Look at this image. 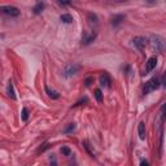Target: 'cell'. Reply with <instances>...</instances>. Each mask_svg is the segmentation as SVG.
Wrapping results in <instances>:
<instances>
[{
	"mask_svg": "<svg viewBox=\"0 0 166 166\" xmlns=\"http://www.w3.org/2000/svg\"><path fill=\"white\" fill-rule=\"evenodd\" d=\"M161 86V81H160V78L157 77H153V78H150V79L145 83V86H144V88H143V94L144 95H147L149 94V92H152L154 90H157L158 87Z\"/></svg>",
	"mask_w": 166,
	"mask_h": 166,
	"instance_id": "obj_1",
	"label": "cell"
},
{
	"mask_svg": "<svg viewBox=\"0 0 166 166\" xmlns=\"http://www.w3.org/2000/svg\"><path fill=\"white\" fill-rule=\"evenodd\" d=\"M150 46H152L153 50H156L157 52H162L165 50V40L158 35H152L149 39Z\"/></svg>",
	"mask_w": 166,
	"mask_h": 166,
	"instance_id": "obj_2",
	"label": "cell"
},
{
	"mask_svg": "<svg viewBox=\"0 0 166 166\" xmlns=\"http://www.w3.org/2000/svg\"><path fill=\"white\" fill-rule=\"evenodd\" d=\"M81 69V66L78 65V64H70V65H67L64 71H62V75H64L65 78H71L73 75H75L78 71H79Z\"/></svg>",
	"mask_w": 166,
	"mask_h": 166,
	"instance_id": "obj_3",
	"label": "cell"
},
{
	"mask_svg": "<svg viewBox=\"0 0 166 166\" xmlns=\"http://www.w3.org/2000/svg\"><path fill=\"white\" fill-rule=\"evenodd\" d=\"M147 38H144V36H135L133 39V44L138 48L139 51H143L144 50V47L147 46Z\"/></svg>",
	"mask_w": 166,
	"mask_h": 166,
	"instance_id": "obj_4",
	"label": "cell"
},
{
	"mask_svg": "<svg viewBox=\"0 0 166 166\" xmlns=\"http://www.w3.org/2000/svg\"><path fill=\"white\" fill-rule=\"evenodd\" d=\"M2 12L8 14L11 17H18L19 16V9L16 8V7H11V5H5V7H2Z\"/></svg>",
	"mask_w": 166,
	"mask_h": 166,
	"instance_id": "obj_5",
	"label": "cell"
},
{
	"mask_svg": "<svg viewBox=\"0 0 166 166\" xmlns=\"http://www.w3.org/2000/svg\"><path fill=\"white\" fill-rule=\"evenodd\" d=\"M156 65H157V57H156V56L150 57L149 60L147 61V64H145V71L150 73V71H152L154 67H156Z\"/></svg>",
	"mask_w": 166,
	"mask_h": 166,
	"instance_id": "obj_6",
	"label": "cell"
},
{
	"mask_svg": "<svg viewBox=\"0 0 166 166\" xmlns=\"http://www.w3.org/2000/svg\"><path fill=\"white\" fill-rule=\"evenodd\" d=\"M125 18H126L125 14H116V16L112 18V26H114V27L119 26L121 23L125 21Z\"/></svg>",
	"mask_w": 166,
	"mask_h": 166,
	"instance_id": "obj_7",
	"label": "cell"
},
{
	"mask_svg": "<svg viewBox=\"0 0 166 166\" xmlns=\"http://www.w3.org/2000/svg\"><path fill=\"white\" fill-rule=\"evenodd\" d=\"M96 35H97L96 33H91L90 35H86V34H85V36H83V39H82V44H85V46L91 44V43L96 39Z\"/></svg>",
	"mask_w": 166,
	"mask_h": 166,
	"instance_id": "obj_8",
	"label": "cell"
},
{
	"mask_svg": "<svg viewBox=\"0 0 166 166\" xmlns=\"http://www.w3.org/2000/svg\"><path fill=\"white\" fill-rule=\"evenodd\" d=\"M100 85L102 87H106V88H110V86H112V81H110V78L108 74H102L100 77Z\"/></svg>",
	"mask_w": 166,
	"mask_h": 166,
	"instance_id": "obj_9",
	"label": "cell"
},
{
	"mask_svg": "<svg viewBox=\"0 0 166 166\" xmlns=\"http://www.w3.org/2000/svg\"><path fill=\"white\" fill-rule=\"evenodd\" d=\"M44 90H46V92H47V95L51 97V99H53V100H56V99H58L60 97V94H58L57 91H53V90H51L48 86H46L44 87Z\"/></svg>",
	"mask_w": 166,
	"mask_h": 166,
	"instance_id": "obj_10",
	"label": "cell"
},
{
	"mask_svg": "<svg viewBox=\"0 0 166 166\" xmlns=\"http://www.w3.org/2000/svg\"><path fill=\"white\" fill-rule=\"evenodd\" d=\"M138 133H139V138L141 140H144L145 139V123H144V122H140V123H139Z\"/></svg>",
	"mask_w": 166,
	"mask_h": 166,
	"instance_id": "obj_11",
	"label": "cell"
},
{
	"mask_svg": "<svg viewBox=\"0 0 166 166\" xmlns=\"http://www.w3.org/2000/svg\"><path fill=\"white\" fill-rule=\"evenodd\" d=\"M44 3H36L35 5H34V8H33V12L35 13V14H40L42 12H43V9H44Z\"/></svg>",
	"mask_w": 166,
	"mask_h": 166,
	"instance_id": "obj_12",
	"label": "cell"
},
{
	"mask_svg": "<svg viewBox=\"0 0 166 166\" xmlns=\"http://www.w3.org/2000/svg\"><path fill=\"white\" fill-rule=\"evenodd\" d=\"M8 96L11 97V99L16 100V92H14V88H13V83H12V81H9V83H8Z\"/></svg>",
	"mask_w": 166,
	"mask_h": 166,
	"instance_id": "obj_13",
	"label": "cell"
},
{
	"mask_svg": "<svg viewBox=\"0 0 166 166\" xmlns=\"http://www.w3.org/2000/svg\"><path fill=\"white\" fill-rule=\"evenodd\" d=\"M60 19L64 23H71L73 22V17L70 16V14H67V13H65V14H61V17H60Z\"/></svg>",
	"mask_w": 166,
	"mask_h": 166,
	"instance_id": "obj_14",
	"label": "cell"
},
{
	"mask_svg": "<svg viewBox=\"0 0 166 166\" xmlns=\"http://www.w3.org/2000/svg\"><path fill=\"white\" fill-rule=\"evenodd\" d=\"M83 147H85V149H86L87 152L90 153V156H91V157H95V152H94V150L91 149V147H90V143H88V141H87V140H85V141H83Z\"/></svg>",
	"mask_w": 166,
	"mask_h": 166,
	"instance_id": "obj_15",
	"label": "cell"
},
{
	"mask_svg": "<svg viewBox=\"0 0 166 166\" xmlns=\"http://www.w3.org/2000/svg\"><path fill=\"white\" fill-rule=\"evenodd\" d=\"M88 21L91 23H97V16L95 13H88Z\"/></svg>",
	"mask_w": 166,
	"mask_h": 166,
	"instance_id": "obj_16",
	"label": "cell"
},
{
	"mask_svg": "<svg viewBox=\"0 0 166 166\" xmlns=\"http://www.w3.org/2000/svg\"><path fill=\"white\" fill-rule=\"evenodd\" d=\"M95 97H96V100L99 101V102H101L102 101V92L97 88V90H95Z\"/></svg>",
	"mask_w": 166,
	"mask_h": 166,
	"instance_id": "obj_17",
	"label": "cell"
},
{
	"mask_svg": "<svg viewBox=\"0 0 166 166\" xmlns=\"http://www.w3.org/2000/svg\"><path fill=\"white\" fill-rule=\"evenodd\" d=\"M74 130H75V123H70L67 127L64 129V133L65 134H69V133H71V131H74Z\"/></svg>",
	"mask_w": 166,
	"mask_h": 166,
	"instance_id": "obj_18",
	"label": "cell"
},
{
	"mask_svg": "<svg viewBox=\"0 0 166 166\" xmlns=\"http://www.w3.org/2000/svg\"><path fill=\"white\" fill-rule=\"evenodd\" d=\"M50 166H57V158L55 154H52L50 157Z\"/></svg>",
	"mask_w": 166,
	"mask_h": 166,
	"instance_id": "obj_19",
	"label": "cell"
},
{
	"mask_svg": "<svg viewBox=\"0 0 166 166\" xmlns=\"http://www.w3.org/2000/svg\"><path fill=\"white\" fill-rule=\"evenodd\" d=\"M61 153L64 154V156H70L71 154V150H70V148H67V147H62L61 148Z\"/></svg>",
	"mask_w": 166,
	"mask_h": 166,
	"instance_id": "obj_20",
	"label": "cell"
},
{
	"mask_svg": "<svg viewBox=\"0 0 166 166\" xmlns=\"http://www.w3.org/2000/svg\"><path fill=\"white\" fill-rule=\"evenodd\" d=\"M29 118V110L27 108H23L22 109V121H27Z\"/></svg>",
	"mask_w": 166,
	"mask_h": 166,
	"instance_id": "obj_21",
	"label": "cell"
},
{
	"mask_svg": "<svg viewBox=\"0 0 166 166\" xmlns=\"http://www.w3.org/2000/svg\"><path fill=\"white\" fill-rule=\"evenodd\" d=\"M94 82V78L92 77H88V78H86V81H85V83H86V86L88 87V86H91V83Z\"/></svg>",
	"mask_w": 166,
	"mask_h": 166,
	"instance_id": "obj_22",
	"label": "cell"
},
{
	"mask_svg": "<svg viewBox=\"0 0 166 166\" xmlns=\"http://www.w3.org/2000/svg\"><path fill=\"white\" fill-rule=\"evenodd\" d=\"M161 113H162L164 117H166V102H165L162 106H161Z\"/></svg>",
	"mask_w": 166,
	"mask_h": 166,
	"instance_id": "obj_23",
	"label": "cell"
},
{
	"mask_svg": "<svg viewBox=\"0 0 166 166\" xmlns=\"http://www.w3.org/2000/svg\"><path fill=\"white\" fill-rule=\"evenodd\" d=\"M140 166H149V162H148L147 160H143V161L140 162Z\"/></svg>",
	"mask_w": 166,
	"mask_h": 166,
	"instance_id": "obj_24",
	"label": "cell"
},
{
	"mask_svg": "<svg viewBox=\"0 0 166 166\" xmlns=\"http://www.w3.org/2000/svg\"><path fill=\"white\" fill-rule=\"evenodd\" d=\"M83 101H87V99H85V100H83ZM82 104V101H79V102H77V104H75V106H78V105H81Z\"/></svg>",
	"mask_w": 166,
	"mask_h": 166,
	"instance_id": "obj_25",
	"label": "cell"
},
{
	"mask_svg": "<svg viewBox=\"0 0 166 166\" xmlns=\"http://www.w3.org/2000/svg\"><path fill=\"white\" fill-rule=\"evenodd\" d=\"M164 86H165V88H166V74H165V78H164Z\"/></svg>",
	"mask_w": 166,
	"mask_h": 166,
	"instance_id": "obj_26",
	"label": "cell"
}]
</instances>
